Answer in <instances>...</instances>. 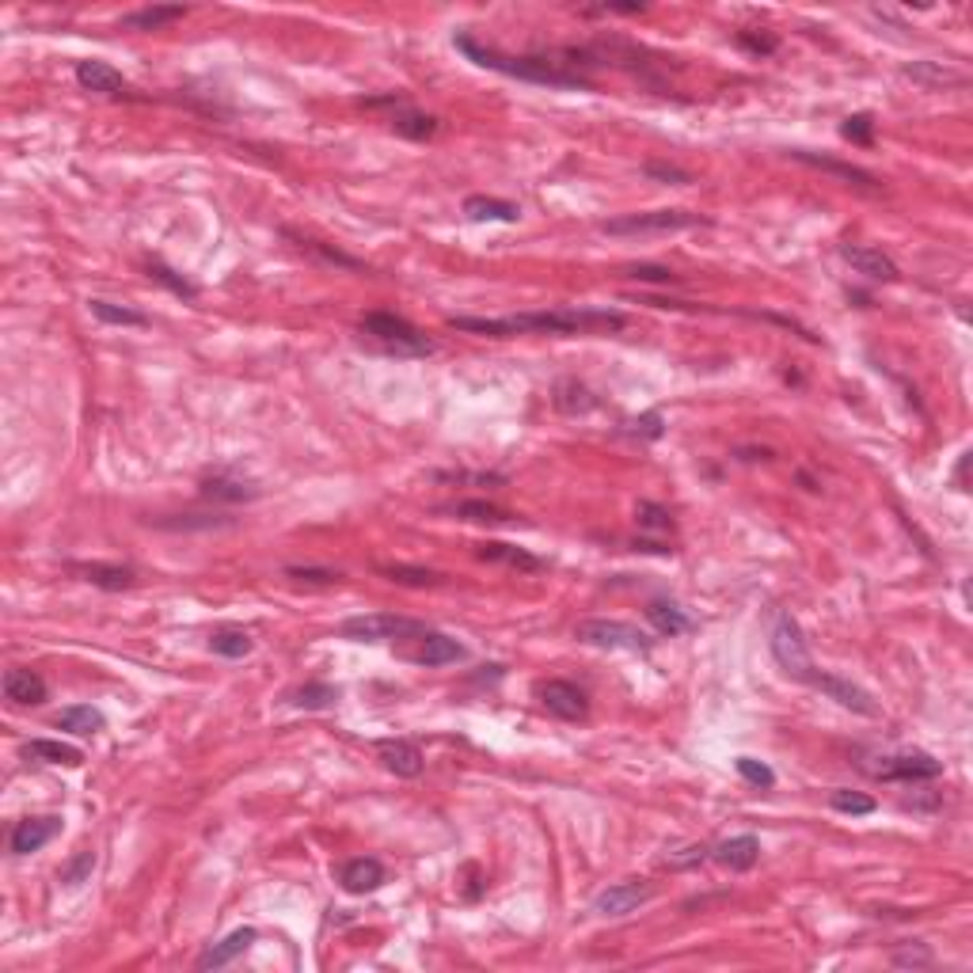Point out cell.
Here are the masks:
<instances>
[{
  "label": "cell",
  "mask_w": 973,
  "mask_h": 973,
  "mask_svg": "<svg viewBox=\"0 0 973 973\" xmlns=\"http://www.w3.org/2000/svg\"><path fill=\"white\" fill-rule=\"evenodd\" d=\"M449 324L457 331L487 335V339H514V335H586V331H620L628 324L616 308H552V312H517V316H453Z\"/></svg>",
  "instance_id": "6da1fadb"
},
{
  "label": "cell",
  "mask_w": 973,
  "mask_h": 973,
  "mask_svg": "<svg viewBox=\"0 0 973 973\" xmlns=\"http://www.w3.org/2000/svg\"><path fill=\"white\" fill-rule=\"evenodd\" d=\"M453 46H457L468 61H476L479 69H495V73H502V77L533 80V84H552V88H593V80L582 77L571 61H559V54H521V58H510V54H498L495 46L476 42L468 31H457V35H453Z\"/></svg>",
  "instance_id": "7a4b0ae2"
},
{
  "label": "cell",
  "mask_w": 973,
  "mask_h": 973,
  "mask_svg": "<svg viewBox=\"0 0 973 973\" xmlns=\"http://www.w3.org/2000/svg\"><path fill=\"white\" fill-rule=\"evenodd\" d=\"M362 335L369 343L381 346L384 354H396V358H426V354H434V343L415 324H407L403 316H396V312H365Z\"/></svg>",
  "instance_id": "3957f363"
},
{
  "label": "cell",
  "mask_w": 973,
  "mask_h": 973,
  "mask_svg": "<svg viewBox=\"0 0 973 973\" xmlns=\"http://www.w3.org/2000/svg\"><path fill=\"white\" fill-rule=\"evenodd\" d=\"M772 658L780 662V669L787 673V677H795V681H806L810 685V677H814V658H810V650H806V639H802V628L799 620L791 616V612H776V620H772Z\"/></svg>",
  "instance_id": "277c9868"
},
{
  "label": "cell",
  "mask_w": 973,
  "mask_h": 973,
  "mask_svg": "<svg viewBox=\"0 0 973 973\" xmlns=\"http://www.w3.org/2000/svg\"><path fill=\"white\" fill-rule=\"evenodd\" d=\"M707 225L704 213H688V210H650V213H624V217H612L601 225L605 236H647V232H681Z\"/></svg>",
  "instance_id": "5b68a950"
},
{
  "label": "cell",
  "mask_w": 973,
  "mask_h": 973,
  "mask_svg": "<svg viewBox=\"0 0 973 973\" xmlns=\"http://www.w3.org/2000/svg\"><path fill=\"white\" fill-rule=\"evenodd\" d=\"M574 639L586 643V647H597V650H635V654H647V650L654 647L647 631H639L635 624H628V620H605V616L582 620V624L574 628Z\"/></svg>",
  "instance_id": "8992f818"
},
{
  "label": "cell",
  "mask_w": 973,
  "mask_h": 973,
  "mask_svg": "<svg viewBox=\"0 0 973 973\" xmlns=\"http://www.w3.org/2000/svg\"><path fill=\"white\" fill-rule=\"evenodd\" d=\"M339 631L358 643H381V639H415L426 631V624L411 616H396V612H369V616H350Z\"/></svg>",
  "instance_id": "52a82bcc"
},
{
  "label": "cell",
  "mask_w": 973,
  "mask_h": 973,
  "mask_svg": "<svg viewBox=\"0 0 973 973\" xmlns=\"http://www.w3.org/2000/svg\"><path fill=\"white\" fill-rule=\"evenodd\" d=\"M878 764H863L875 780H901V783H916V780H935L943 776V761H935L932 753H920V749H901V753H882L875 757Z\"/></svg>",
  "instance_id": "ba28073f"
},
{
  "label": "cell",
  "mask_w": 973,
  "mask_h": 973,
  "mask_svg": "<svg viewBox=\"0 0 973 973\" xmlns=\"http://www.w3.org/2000/svg\"><path fill=\"white\" fill-rule=\"evenodd\" d=\"M536 696H540L544 711L555 715V719H563V723H578V719L590 715L586 692L578 685H571V681H544V685H536Z\"/></svg>",
  "instance_id": "9c48e42d"
},
{
  "label": "cell",
  "mask_w": 973,
  "mask_h": 973,
  "mask_svg": "<svg viewBox=\"0 0 973 973\" xmlns=\"http://www.w3.org/2000/svg\"><path fill=\"white\" fill-rule=\"evenodd\" d=\"M810 685L818 688V692H825L829 700H837L840 707L856 711V715H867V719H875V715H878V704L871 700V692H867V688H859V685H852V681H848V677H840V673H821V669H814Z\"/></svg>",
  "instance_id": "30bf717a"
},
{
  "label": "cell",
  "mask_w": 973,
  "mask_h": 973,
  "mask_svg": "<svg viewBox=\"0 0 973 973\" xmlns=\"http://www.w3.org/2000/svg\"><path fill=\"white\" fill-rule=\"evenodd\" d=\"M650 897H654V886H650V882H643V878H628V882L609 886L605 894H597L593 913L597 916H628V913H635L643 901H650Z\"/></svg>",
  "instance_id": "8fae6325"
},
{
  "label": "cell",
  "mask_w": 973,
  "mask_h": 973,
  "mask_svg": "<svg viewBox=\"0 0 973 973\" xmlns=\"http://www.w3.org/2000/svg\"><path fill=\"white\" fill-rule=\"evenodd\" d=\"M840 255H844V263L856 270V274L871 278V282H897L901 278V270H897V263L886 251L867 248V244H844Z\"/></svg>",
  "instance_id": "7c38bea8"
},
{
  "label": "cell",
  "mask_w": 973,
  "mask_h": 973,
  "mask_svg": "<svg viewBox=\"0 0 973 973\" xmlns=\"http://www.w3.org/2000/svg\"><path fill=\"white\" fill-rule=\"evenodd\" d=\"M384 878H388V871H384V863L377 856L346 859L339 867V886L346 894H373V890L384 886Z\"/></svg>",
  "instance_id": "4fadbf2b"
},
{
  "label": "cell",
  "mask_w": 973,
  "mask_h": 973,
  "mask_svg": "<svg viewBox=\"0 0 973 973\" xmlns=\"http://www.w3.org/2000/svg\"><path fill=\"white\" fill-rule=\"evenodd\" d=\"M58 833H61V818H54V814H46V818H23L12 829V852L16 856H31V852L46 848Z\"/></svg>",
  "instance_id": "5bb4252c"
},
{
  "label": "cell",
  "mask_w": 973,
  "mask_h": 973,
  "mask_svg": "<svg viewBox=\"0 0 973 973\" xmlns=\"http://www.w3.org/2000/svg\"><path fill=\"white\" fill-rule=\"evenodd\" d=\"M377 753H381L384 768L392 772V776H403V780H415V776H422V749L415 742H403V738H384V742H377Z\"/></svg>",
  "instance_id": "9a60e30c"
},
{
  "label": "cell",
  "mask_w": 973,
  "mask_h": 973,
  "mask_svg": "<svg viewBox=\"0 0 973 973\" xmlns=\"http://www.w3.org/2000/svg\"><path fill=\"white\" fill-rule=\"evenodd\" d=\"M787 156H791V160H799V164H810V168H818V172L837 175V179L852 183V187H863V191H878V179H875V175L863 172V168H856V164H840V160H833V156L806 153V149H791Z\"/></svg>",
  "instance_id": "2e32d148"
},
{
  "label": "cell",
  "mask_w": 973,
  "mask_h": 973,
  "mask_svg": "<svg viewBox=\"0 0 973 973\" xmlns=\"http://www.w3.org/2000/svg\"><path fill=\"white\" fill-rule=\"evenodd\" d=\"M77 84L84 92H96V96H122V88H126V80L115 65L99 58L77 61Z\"/></svg>",
  "instance_id": "e0dca14e"
},
{
  "label": "cell",
  "mask_w": 973,
  "mask_h": 973,
  "mask_svg": "<svg viewBox=\"0 0 973 973\" xmlns=\"http://www.w3.org/2000/svg\"><path fill=\"white\" fill-rule=\"evenodd\" d=\"M4 696L12 700V704L20 707H39L46 704V696H50V688H46V681H42L35 669H8L4 673Z\"/></svg>",
  "instance_id": "ac0fdd59"
},
{
  "label": "cell",
  "mask_w": 973,
  "mask_h": 973,
  "mask_svg": "<svg viewBox=\"0 0 973 973\" xmlns=\"http://www.w3.org/2000/svg\"><path fill=\"white\" fill-rule=\"evenodd\" d=\"M69 571L80 574L84 582H92V586H99V590H130L137 582V571L134 567H122V563H69Z\"/></svg>",
  "instance_id": "d6986e66"
},
{
  "label": "cell",
  "mask_w": 973,
  "mask_h": 973,
  "mask_svg": "<svg viewBox=\"0 0 973 973\" xmlns=\"http://www.w3.org/2000/svg\"><path fill=\"white\" fill-rule=\"evenodd\" d=\"M388 126H392V130H396L400 137H407V141H430V137L438 134V118L415 111V107H411L407 99H400V103L392 107V115H388Z\"/></svg>",
  "instance_id": "ffe728a7"
},
{
  "label": "cell",
  "mask_w": 973,
  "mask_h": 973,
  "mask_svg": "<svg viewBox=\"0 0 973 973\" xmlns=\"http://www.w3.org/2000/svg\"><path fill=\"white\" fill-rule=\"evenodd\" d=\"M468 650L460 647L457 639L441 635V631H422L419 635V650L411 654L419 666H449V662H460Z\"/></svg>",
  "instance_id": "44dd1931"
},
{
  "label": "cell",
  "mask_w": 973,
  "mask_h": 973,
  "mask_svg": "<svg viewBox=\"0 0 973 973\" xmlns=\"http://www.w3.org/2000/svg\"><path fill=\"white\" fill-rule=\"evenodd\" d=\"M255 939H259V932H255V928H236V932L225 935L221 943L206 947V954L198 958V970H221V966H229L232 958H240V954L248 951Z\"/></svg>",
  "instance_id": "7402d4cb"
},
{
  "label": "cell",
  "mask_w": 973,
  "mask_h": 973,
  "mask_svg": "<svg viewBox=\"0 0 973 973\" xmlns=\"http://www.w3.org/2000/svg\"><path fill=\"white\" fill-rule=\"evenodd\" d=\"M476 555L487 559V563H506L514 571H544V559H536L533 552H525L517 544H502V540H483L476 548Z\"/></svg>",
  "instance_id": "603a6c76"
},
{
  "label": "cell",
  "mask_w": 973,
  "mask_h": 973,
  "mask_svg": "<svg viewBox=\"0 0 973 973\" xmlns=\"http://www.w3.org/2000/svg\"><path fill=\"white\" fill-rule=\"evenodd\" d=\"M715 859L723 863L726 871H749L757 859H761V840L753 833H742V837H730L715 848Z\"/></svg>",
  "instance_id": "cb8c5ba5"
},
{
  "label": "cell",
  "mask_w": 973,
  "mask_h": 973,
  "mask_svg": "<svg viewBox=\"0 0 973 973\" xmlns=\"http://www.w3.org/2000/svg\"><path fill=\"white\" fill-rule=\"evenodd\" d=\"M183 16H187L183 4H153V8H137L130 16H122V27H130V31H164L168 23L183 20Z\"/></svg>",
  "instance_id": "d4e9b609"
},
{
  "label": "cell",
  "mask_w": 973,
  "mask_h": 973,
  "mask_svg": "<svg viewBox=\"0 0 973 973\" xmlns=\"http://www.w3.org/2000/svg\"><path fill=\"white\" fill-rule=\"evenodd\" d=\"M23 757L42 761V764H69V768L84 764V753H80L77 745L54 742V738H35V742H27V745H23Z\"/></svg>",
  "instance_id": "484cf974"
},
{
  "label": "cell",
  "mask_w": 973,
  "mask_h": 973,
  "mask_svg": "<svg viewBox=\"0 0 973 973\" xmlns=\"http://www.w3.org/2000/svg\"><path fill=\"white\" fill-rule=\"evenodd\" d=\"M552 403L559 407V411H563V415H586V411H593V407H597V396H593V392L582 381L567 377V381L555 384Z\"/></svg>",
  "instance_id": "4316f807"
},
{
  "label": "cell",
  "mask_w": 973,
  "mask_h": 973,
  "mask_svg": "<svg viewBox=\"0 0 973 973\" xmlns=\"http://www.w3.org/2000/svg\"><path fill=\"white\" fill-rule=\"evenodd\" d=\"M905 77L916 80V84H924V88L966 84V77H962L958 69H951V65H943V61H913V65H905Z\"/></svg>",
  "instance_id": "83f0119b"
},
{
  "label": "cell",
  "mask_w": 973,
  "mask_h": 973,
  "mask_svg": "<svg viewBox=\"0 0 973 973\" xmlns=\"http://www.w3.org/2000/svg\"><path fill=\"white\" fill-rule=\"evenodd\" d=\"M647 620L658 635H669V639H673V635H685V631L692 628V620L685 616V609L673 605V601H650Z\"/></svg>",
  "instance_id": "f1b7e54d"
},
{
  "label": "cell",
  "mask_w": 973,
  "mask_h": 973,
  "mask_svg": "<svg viewBox=\"0 0 973 973\" xmlns=\"http://www.w3.org/2000/svg\"><path fill=\"white\" fill-rule=\"evenodd\" d=\"M464 213H468L472 221H506V225H514L517 217H521V210H517L514 202H502V198H483V194L464 198Z\"/></svg>",
  "instance_id": "f546056e"
},
{
  "label": "cell",
  "mask_w": 973,
  "mask_h": 973,
  "mask_svg": "<svg viewBox=\"0 0 973 973\" xmlns=\"http://www.w3.org/2000/svg\"><path fill=\"white\" fill-rule=\"evenodd\" d=\"M202 495L217 498V502H251V498H259V487L236 476H213L202 483Z\"/></svg>",
  "instance_id": "4dcf8cb0"
},
{
  "label": "cell",
  "mask_w": 973,
  "mask_h": 973,
  "mask_svg": "<svg viewBox=\"0 0 973 973\" xmlns=\"http://www.w3.org/2000/svg\"><path fill=\"white\" fill-rule=\"evenodd\" d=\"M103 723H107V719H103V711H99V707H88V704H73V707H65V711L58 715L61 730H69V734H84V738H88V734H99V730H103Z\"/></svg>",
  "instance_id": "1f68e13d"
},
{
  "label": "cell",
  "mask_w": 973,
  "mask_h": 973,
  "mask_svg": "<svg viewBox=\"0 0 973 973\" xmlns=\"http://www.w3.org/2000/svg\"><path fill=\"white\" fill-rule=\"evenodd\" d=\"M335 700H339V688L327 685V681H308V685L289 692V704L305 707V711H324V707H331Z\"/></svg>",
  "instance_id": "d6a6232c"
},
{
  "label": "cell",
  "mask_w": 973,
  "mask_h": 973,
  "mask_svg": "<svg viewBox=\"0 0 973 973\" xmlns=\"http://www.w3.org/2000/svg\"><path fill=\"white\" fill-rule=\"evenodd\" d=\"M210 650L213 654H221V658H232V662H236V658H248L251 650H255V639L240 628H221L210 635Z\"/></svg>",
  "instance_id": "836d02e7"
},
{
  "label": "cell",
  "mask_w": 973,
  "mask_h": 973,
  "mask_svg": "<svg viewBox=\"0 0 973 973\" xmlns=\"http://www.w3.org/2000/svg\"><path fill=\"white\" fill-rule=\"evenodd\" d=\"M88 308H92V316H96L99 324H115V327H145L149 324V316L145 312H134V308L126 305H115V301H88Z\"/></svg>",
  "instance_id": "e575fe53"
},
{
  "label": "cell",
  "mask_w": 973,
  "mask_h": 973,
  "mask_svg": "<svg viewBox=\"0 0 973 973\" xmlns=\"http://www.w3.org/2000/svg\"><path fill=\"white\" fill-rule=\"evenodd\" d=\"M829 806H833V810H840V814H856V818H863V814H875V810H878V802L871 799V795H859V791H848V787L833 791V795H829Z\"/></svg>",
  "instance_id": "d590c367"
},
{
  "label": "cell",
  "mask_w": 973,
  "mask_h": 973,
  "mask_svg": "<svg viewBox=\"0 0 973 973\" xmlns=\"http://www.w3.org/2000/svg\"><path fill=\"white\" fill-rule=\"evenodd\" d=\"M457 517H464V521H510V514L502 510V506H491V502H483V498H472V502H457V506H449Z\"/></svg>",
  "instance_id": "8d00e7d4"
},
{
  "label": "cell",
  "mask_w": 973,
  "mask_h": 973,
  "mask_svg": "<svg viewBox=\"0 0 973 973\" xmlns=\"http://www.w3.org/2000/svg\"><path fill=\"white\" fill-rule=\"evenodd\" d=\"M734 768H738V776H742L745 783H753V787H761V791H768V787L776 783V772H772L764 761H757V757H738Z\"/></svg>",
  "instance_id": "74e56055"
},
{
  "label": "cell",
  "mask_w": 973,
  "mask_h": 973,
  "mask_svg": "<svg viewBox=\"0 0 973 973\" xmlns=\"http://www.w3.org/2000/svg\"><path fill=\"white\" fill-rule=\"evenodd\" d=\"M381 571L388 574L392 582H403V586H441V582H445V578H441L438 571H422V567H400V563H396V567H381Z\"/></svg>",
  "instance_id": "f35d334b"
},
{
  "label": "cell",
  "mask_w": 973,
  "mask_h": 973,
  "mask_svg": "<svg viewBox=\"0 0 973 973\" xmlns=\"http://www.w3.org/2000/svg\"><path fill=\"white\" fill-rule=\"evenodd\" d=\"M635 521L643 525V529H654V533H669L673 529V517H669L666 506H658V502H639L635 506Z\"/></svg>",
  "instance_id": "ab89813d"
},
{
  "label": "cell",
  "mask_w": 973,
  "mask_h": 973,
  "mask_svg": "<svg viewBox=\"0 0 973 973\" xmlns=\"http://www.w3.org/2000/svg\"><path fill=\"white\" fill-rule=\"evenodd\" d=\"M92 871H96V852L84 848V852H77V856L61 867V882H65V886H80V882H88Z\"/></svg>",
  "instance_id": "60d3db41"
},
{
  "label": "cell",
  "mask_w": 973,
  "mask_h": 973,
  "mask_svg": "<svg viewBox=\"0 0 973 973\" xmlns=\"http://www.w3.org/2000/svg\"><path fill=\"white\" fill-rule=\"evenodd\" d=\"M890 962H894V966H901V970H920V966H932L935 958H932V951H928L924 943H901V947L890 954Z\"/></svg>",
  "instance_id": "b9f144b4"
},
{
  "label": "cell",
  "mask_w": 973,
  "mask_h": 973,
  "mask_svg": "<svg viewBox=\"0 0 973 973\" xmlns=\"http://www.w3.org/2000/svg\"><path fill=\"white\" fill-rule=\"evenodd\" d=\"M840 137L852 145H871L875 141V118L871 115H848L840 126Z\"/></svg>",
  "instance_id": "7bdbcfd3"
},
{
  "label": "cell",
  "mask_w": 973,
  "mask_h": 973,
  "mask_svg": "<svg viewBox=\"0 0 973 973\" xmlns=\"http://www.w3.org/2000/svg\"><path fill=\"white\" fill-rule=\"evenodd\" d=\"M149 274H153V278H156V282H160V286H168V289H172L175 297H187V301H194V297H198V289H194L191 282H187V278H179L175 270L164 267V263H149Z\"/></svg>",
  "instance_id": "ee69618b"
},
{
  "label": "cell",
  "mask_w": 973,
  "mask_h": 973,
  "mask_svg": "<svg viewBox=\"0 0 973 973\" xmlns=\"http://www.w3.org/2000/svg\"><path fill=\"white\" fill-rule=\"evenodd\" d=\"M286 578L305 582V586H335L343 574L331 571V567H286Z\"/></svg>",
  "instance_id": "f6af8a7d"
},
{
  "label": "cell",
  "mask_w": 973,
  "mask_h": 973,
  "mask_svg": "<svg viewBox=\"0 0 973 973\" xmlns=\"http://www.w3.org/2000/svg\"><path fill=\"white\" fill-rule=\"evenodd\" d=\"M628 278H635V282H658V286H677L681 282V274H673L669 267H650V263L628 267Z\"/></svg>",
  "instance_id": "bcb514c9"
},
{
  "label": "cell",
  "mask_w": 973,
  "mask_h": 973,
  "mask_svg": "<svg viewBox=\"0 0 973 973\" xmlns=\"http://www.w3.org/2000/svg\"><path fill=\"white\" fill-rule=\"evenodd\" d=\"M738 46L749 50V54H757V58H768V54H776L780 39L776 35H757V31H738Z\"/></svg>",
  "instance_id": "7dc6e473"
},
{
  "label": "cell",
  "mask_w": 973,
  "mask_h": 973,
  "mask_svg": "<svg viewBox=\"0 0 973 973\" xmlns=\"http://www.w3.org/2000/svg\"><path fill=\"white\" fill-rule=\"evenodd\" d=\"M301 248L316 251L320 259H327V263H335V267H346V270H362V263L358 259H350V255H343V251L327 248V244H320V240H301Z\"/></svg>",
  "instance_id": "c3c4849f"
},
{
  "label": "cell",
  "mask_w": 973,
  "mask_h": 973,
  "mask_svg": "<svg viewBox=\"0 0 973 973\" xmlns=\"http://www.w3.org/2000/svg\"><path fill=\"white\" fill-rule=\"evenodd\" d=\"M647 175L650 179H662V183H673V187H688V183H692V175L681 172L677 164H658V160H650L647 164Z\"/></svg>",
  "instance_id": "681fc988"
},
{
  "label": "cell",
  "mask_w": 973,
  "mask_h": 973,
  "mask_svg": "<svg viewBox=\"0 0 973 973\" xmlns=\"http://www.w3.org/2000/svg\"><path fill=\"white\" fill-rule=\"evenodd\" d=\"M628 434H635V438H662V415L650 411V415H643V419L628 422Z\"/></svg>",
  "instance_id": "f907efd6"
},
{
  "label": "cell",
  "mask_w": 973,
  "mask_h": 973,
  "mask_svg": "<svg viewBox=\"0 0 973 973\" xmlns=\"http://www.w3.org/2000/svg\"><path fill=\"white\" fill-rule=\"evenodd\" d=\"M707 859V848L700 844V848H685V856H669V863L673 867H696V863H704Z\"/></svg>",
  "instance_id": "816d5d0a"
}]
</instances>
